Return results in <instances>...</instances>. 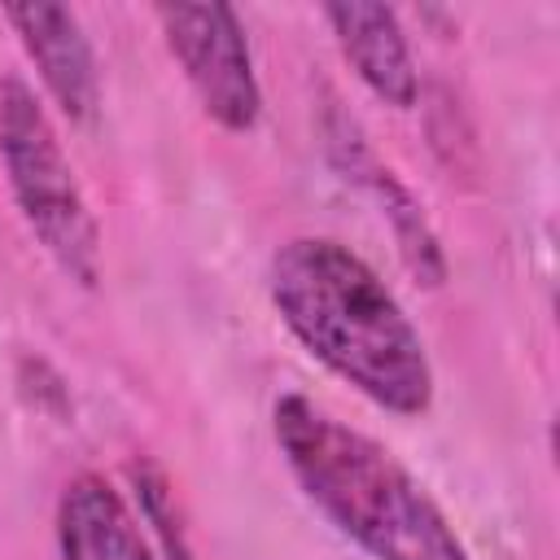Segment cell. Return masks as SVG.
I'll use <instances>...</instances> for the list:
<instances>
[{
  "label": "cell",
  "mask_w": 560,
  "mask_h": 560,
  "mask_svg": "<svg viewBox=\"0 0 560 560\" xmlns=\"http://www.w3.org/2000/svg\"><path fill=\"white\" fill-rule=\"evenodd\" d=\"M267 298L289 337L372 407L416 420L433 407V359L376 267L332 236H289L267 262Z\"/></svg>",
  "instance_id": "6da1fadb"
},
{
  "label": "cell",
  "mask_w": 560,
  "mask_h": 560,
  "mask_svg": "<svg viewBox=\"0 0 560 560\" xmlns=\"http://www.w3.org/2000/svg\"><path fill=\"white\" fill-rule=\"evenodd\" d=\"M271 438L306 503L372 560H472L451 516L394 451L315 398L280 394Z\"/></svg>",
  "instance_id": "7a4b0ae2"
},
{
  "label": "cell",
  "mask_w": 560,
  "mask_h": 560,
  "mask_svg": "<svg viewBox=\"0 0 560 560\" xmlns=\"http://www.w3.org/2000/svg\"><path fill=\"white\" fill-rule=\"evenodd\" d=\"M0 171L4 188L66 280L96 289L101 280V228L83 197V184L66 158V144L22 74H0Z\"/></svg>",
  "instance_id": "3957f363"
},
{
  "label": "cell",
  "mask_w": 560,
  "mask_h": 560,
  "mask_svg": "<svg viewBox=\"0 0 560 560\" xmlns=\"http://www.w3.org/2000/svg\"><path fill=\"white\" fill-rule=\"evenodd\" d=\"M153 22L166 39V52L179 61L201 114L245 136L262 118V83L254 70L249 35L232 4H158Z\"/></svg>",
  "instance_id": "277c9868"
},
{
  "label": "cell",
  "mask_w": 560,
  "mask_h": 560,
  "mask_svg": "<svg viewBox=\"0 0 560 560\" xmlns=\"http://www.w3.org/2000/svg\"><path fill=\"white\" fill-rule=\"evenodd\" d=\"M319 136H324V153H328L332 171L376 201L381 219L394 232V245H398V258L407 262V271L420 284L438 289L446 280V249H442V236L433 232L424 206L416 201V192L394 175L389 162H381V153L368 144L363 127L346 109L328 105L319 118Z\"/></svg>",
  "instance_id": "5b68a950"
},
{
  "label": "cell",
  "mask_w": 560,
  "mask_h": 560,
  "mask_svg": "<svg viewBox=\"0 0 560 560\" xmlns=\"http://www.w3.org/2000/svg\"><path fill=\"white\" fill-rule=\"evenodd\" d=\"M4 22L13 26L22 52L31 57L44 92L70 122H88L101 105V66L83 18L70 4H9Z\"/></svg>",
  "instance_id": "8992f818"
},
{
  "label": "cell",
  "mask_w": 560,
  "mask_h": 560,
  "mask_svg": "<svg viewBox=\"0 0 560 560\" xmlns=\"http://www.w3.org/2000/svg\"><path fill=\"white\" fill-rule=\"evenodd\" d=\"M324 22L341 57L376 101H385L389 109H411L420 101V70L407 31L389 4H359V0L328 4Z\"/></svg>",
  "instance_id": "52a82bcc"
},
{
  "label": "cell",
  "mask_w": 560,
  "mask_h": 560,
  "mask_svg": "<svg viewBox=\"0 0 560 560\" xmlns=\"http://www.w3.org/2000/svg\"><path fill=\"white\" fill-rule=\"evenodd\" d=\"M52 534L61 560H158L144 525L101 472H79L61 486Z\"/></svg>",
  "instance_id": "ba28073f"
},
{
  "label": "cell",
  "mask_w": 560,
  "mask_h": 560,
  "mask_svg": "<svg viewBox=\"0 0 560 560\" xmlns=\"http://www.w3.org/2000/svg\"><path fill=\"white\" fill-rule=\"evenodd\" d=\"M127 477H131V490H136V503H140V521L158 534L166 560H197V551L188 542V529H184V516H179V503H175V490H171V477L149 455L131 459Z\"/></svg>",
  "instance_id": "9c48e42d"
}]
</instances>
